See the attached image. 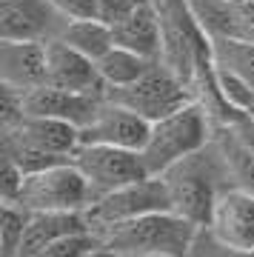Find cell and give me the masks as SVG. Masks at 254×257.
<instances>
[{
  "label": "cell",
  "instance_id": "15",
  "mask_svg": "<svg viewBox=\"0 0 254 257\" xmlns=\"http://www.w3.org/2000/svg\"><path fill=\"white\" fill-rule=\"evenodd\" d=\"M0 83L20 92L46 86V43L0 40Z\"/></svg>",
  "mask_w": 254,
  "mask_h": 257
},
{
  "label": "cell",
  "instance_id": "16",
  "mask_svg": "<svg viewBox=\"0 0 254 257\" xmlns=\"http://www.w3.org/2000/svg\"><path fill=\"white\" fill-rule=\"evenodd\" d=\"M80 229H91L86 211H32L20 257H37L46 246H52L57 237L80 231Z\"/></svg>",
  "mask_w": 254,
  "mask_h": 257
},
{
  "label": "cell",
  "instance_id": "6",
  "mask_svg": "<svg viewBox=\"0 0 254 257\" xmlns=\"http://www.w3.org/2000/svg\"><path fill=\"white\" fill-rule=\"evenodd\" d=\"M106 97L129 106L132 111H137L140 117H146L149 123L172 114V111L189 106L191 100H197V94L180 74H174L169 66L160 60L149 72L132 86L123 89H106Z\"/></svg>",
  "mask_w": 254,
  "mask_h": 257
},
{
  "label": "cell",
  "instance_id": "25",
  "mask_svg": "<svg viewBox=\"0 0 254 257\" xmlns=\"http://www.w3.org/2000/svg\"><path fill=\"white\" fill-rule=\"evenodd\" d=\"M129 257H169V254H129Z\"/></svg>",
  "mask_w": 254,
  "mask_h": 257
},
{
  "label": "cell",
  "instance_id": "10",
  "mask_svg": "<svg viewBox=\"0 0 254 257\" xmlns=\"http://www.w3.org/2000/svg\"><path fill=\"white\" fill-rule=\"evenodd\" d=\"M209 237L237 254H254V192L231 186L217 197L209 220Z\"/></svg>",
  "mask_w": 254,
  "mask_h": 257
},
{
  "label": "cell",
  "instance_id": "19",
  "mask_svg": "<svg viewBox=\"0 0 254 257\" xmlns=\"http://www.w3.org/2000/svg\"><path fill=\"white\" fill-rule=\"evenodd\" d=\"M57 40H63L66 46H72V49H77L80 55L91 57L94 63H97L100 57H103L111 46H114L111 26L106 23V20H100V18H91V20H69Z\"/></svg>",
  "mask_w": 254,
  "mask_h": 257
},
{
  "label": "cell",
  "instance_id": "8",
  "mask_svg": "<svg viewBox=\"0 0 254 257\" xmlns=\"http://www.w3.org/2000/svg\"><path fill=\"white\" fill-rule=\"evenodd\" d=\"M72 163L86 175L91 192H94V200L100 194L149 177V169H146L140 152L100 146V143H80L77 152L72 155Z\"/></svg>",
  "mask_w": 254,
  "mask_h": 257
},
{
  "label": "cell",
  "instance_id": "20",
  "mask_svg": "<svg viewBox=\"0 0 254 257\" xmlns=\"http://www.w3.org/2000/svg\"><path fill=\"white\" fill-rule=\"evenodd\" d=\"M29 214L18 203H3V217H0V257H20L23 237H26Z\"/></svg>",
  "mask_w": 254,
  "mask_h": 257
},
{
  "label": "cell",
  "instance_id": "22",
  "mask_svg": "<svg viewBox=\"0 0 254 257\" xmlns=\"http://www.w3.org/2000/svg\"><path fill=\"white\" fill-rule=\"evenodd\" d=\"M60 15L69 20H91L100 18V0H52Z\"/></svg>",
  "mask_w": 254,
  "mask_h": 257
},
{
  "label": "cell",
  "instance_id": "23",
  "mask_svg": "<svg viewBox=\"0 0 254 257\" xmlns=\"http://www.w3.org/2000/svg\"><path fill=\"white\" fill-rule=\"evenodd\" d=\"M23 180H26V172L15 166L12 160H3V183H0V192H3V203H15L18 200L20 189H23Z\"/></svg>",
  "mask_w": 254,
  "mask_h": 257
},
{
  "label": "cell",
  "instance_id": "11",
  "mask_svg": "<svg viewBox=\"0 0 254 257\" xmlns=\"http://www.w3.org/2000/svg\"><path fill=\"white\" fill-rule=\"evenodd\" d=\"M152 123L140 117L129 106L103 97L97 114L80 128V143H100V146H114V149H129L140 152L149 140Z\"/></svg>",
  "mask_w": 254,
  "mask_h": 257
},
{
  "label": "cell",
  "instance_id": "14",
  "mask_svg": "<svg viewBox=\"0 0 254 257\" xmlns=\"http://www.w3.org/2000/svg\"><path fill=\"white\" fill-rule=\"evenodd\" d=\"M111 35L114 46L132 49L152 60H163V18L155 0H143L126 18L111 23Z\"/></svg>",
  "mask_w": 254,
  "mask_h": 257
},
{
  "label": "cell",
  "instance_id": "18",
  "mask_svg": "<svg viewBox=\"0 0 254 257\" xmlns=\"http://www.w3.org/2000/svg\"><path fill=\"white\" fill-rule=\"evenodd\" d=\"M155 63H160V60L143 57V55H137V52L123 49V46H111L97 60V72L103 77V83H106V89H123V86L137 83Z\"/></svg>",
  "mask_w": 254,
  "mask_h": 257
},
{
  "label": "cell",
  "instance_id": "12",
  "mask_svg": "<svg viewBox=\"0 0 254 257\" xmlns=\"http://www.w3.org/2000/svg\"><path fill=\"white\" fill-rule=\"evenodd\" d=\"M46 83L80 94H106V83L91 57L66 46L63 40L46 43Z\"/></svg>",
  "mask_w": 254,
  "mask_h": 257
},
{
  "label": "cell",
  "instance_id": "13",
  "mask_svg": "<svg viewBox=\"0 0 254 257\" xmlns=\"http://www.w3.org/2000/svg\"><path fill=\"white\" fill-rule=\"evenodd\" d=\"M106 94H80V92H66L57 86H37L32 92H23V111L32 117H55L69 120L77 128H83L94 114Z\"/></svg>",
  "mask_w": 254,
  "mask_h": 257
},
{
  "label": "cell",
  "instance_id": "21",
  "mask_svg": "<svg viewBox=\"0 0 254 257\" xmlns=\"http://www.w3.org/2000/svg\"><path fill=\"white\" fill-rule=\"evenodd\" d=\"M100 246H103V237H100L97 231L80 229V231H72V234L57 237L52 246H46L37 257H89Z\"/></svg>",
  "mask_w": 254,
  "mask_h": 257
},
{
  "label": "cell",
  "instance_id": "24",
  "mask_svg": "<svg viewBox=\"0 0 254 257\" xmlns=\"http://www.w3.org/2000/svg\"><path fill=\"white\" fill-rule=\"evenodd\" d=\"M89 257H123V254H117L114 248H109V246H100V248H94Z\"/></svg>",
  "mask_w": 254,
  "mask_h": 257
},
{
  "label": "cell",
  "instance_id": "9",
  "mask_svg": "<svg viewBox=\"0 0 254 257\" xmlns=\"http://www.w3.org/2000/svg\"><path fill=\"white\" fill-rule=\"evenodd\" d=\"M69 18L52 0H0V40L52 43L60 37Z\"/></svg>",
  "mask_w": 254,
  "mask_h": 257
},
{
  "label": "cell",
  "instance_id": "4",
  "mask_svg": "<svg viewBox=\"0 0 254 257\" xmlns=\"http://www.w3.org/2000/svg\"><path fill=\"white\" fill-rule=\"evenodd\" d=\"M211 138H214V120L209 109L200 100H191L189 106L152 123L149 140L140 149V155H143L149 175H163L177 160L209 146Z\"/></svg>",
  "mask_w": 254,
  "mask_h": 257
},
{
  "label": "cell",
  "instance_id": "7",
  "mask_svg": "<svg viewBox=\"0 0 254 257\" xmlns=\"http://www.w3.org/2000/svg\"><path fill=\"white\" fill-rule=\"evenodd\" d=\"M166 209H172V203H169L163 177L149 175L137 183L120 186L114 192L100 194L86 209V217H89V226L97 234H106L114 226H123L129 220H137V217H146L152 211H166Z\"/></svg>",
  "mask_w": 254,
  "mask_h": 257
},
{
  "label": "cell",
  "instance_id": "26",
  "mask_svg": "<svg viewBox=\"0 0 254 257\" xmlns=\"http://www.w3.org/2000/svg\"><path fill=\"white\" fill-rule=\"evenodd\" d=\"M245 114H248V117H251V120H254V106H251V109H248V111H245Z\"/></svg>",
  "mask_w": 254,
  "mask_h": 257
},
{
  "label": "cell",
  "instance_id": "3",
  "mask_svg": "<svg viewBox=\"0 0 254 257\" xmlns=\"http://www.w3.org/2000/svg\"><path fill=\"white\" fill-rule=\"evenodd\" d=\"M200 226L186 220L183 214L166 209L152 211L146 217L129 220L123 226L109 229L103 237V246L114 248L117 254H169V257H191L200 240Z\"/></svg>",
  "mask_w": 254,
  "mask_h": 257
},
{
  "label": "cell",
  "instance_id": "17",
  "mask_svg": "<svg viewBox=\"0 0 254 257\" xmlns=\"http://www.w3.org/2000/svg\"><path fill=\"white\" fill-rule=\"evenodd\" d=\"M211 66L234 74L254 92V40L248 37H209Z\"/></svg>",
  "mask_w": 254,
  "mask_h": 257
},
{
  "label": "cell",
  "instance_id": "2",
  "mask_svg": "<svg viewBox=\"0 0 254 257\" xmlns=\"http://www.w3.org/2000/svg\"><path fill=\"white\" fill-rule=\"evenodd\" d=\"M80 146V128L69 120L26 117L18 126L3 128V160H12L26 175L72 160Z\"/></svg>",
  "mask_w": 254,
  "mask_h": 257
},
{
  "label": "cell",
  "instance_id": "5",
  "mask_svg": "<svg viewBox=\"0 0 254 257\" xmlns=\"http://www.w3.org/2000/svg\"><path fill=\"white\" fill-rule=\"evenodd\" d=\"M15 203L26 211H86L94 203V192L86 175L66 160L26 175Z\"/></svg>",
  "mask_w": 254,
  "mask_h": 257
},
{
  "label": "cell",
  "instance_id": "1",
  "mask_svg": "<svg viewBox=\"0 0 254 257\" xmlns=\"http://www.w3.org/2000/svg\"><path fill=\"white\" fill-rule=\"evenodd\" d=\"M160 177H163L166 192H169L172 211L183 214L186 220H191L203 231L209 229L217 197L234 186L226 155H223V149L217 146L214 138H211L209 146H203L200 152L169 166Z\"/></svg>",
  "mask_w": 254,
  "mask_h": 257
}]
</instances>
